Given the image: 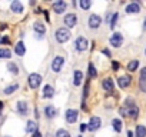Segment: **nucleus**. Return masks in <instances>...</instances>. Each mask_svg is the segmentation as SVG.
I'll use <instances>...</instances> for the list:
<instances>
[{
  "instance_id": "obj_1",
  "label": "nucleus",
  "mask_w": 146,
  "mask_h": 137,
  "mask_svg": "<svg viewBox=\"0 0 146 137\" xmlns=\"http://www.w3.org/2000/svg\"><path fill=\"white\" fill-rule=\"evenodd\" d=\"M69 39H70V32H69V29L60 27V29L56 30V40H57L59 43H66Z\"/></svg>"
},
{
  "instance_id": "obj_2",
  "label": "nucleus",
  "mask_w": 146,
  "mask_h": 137,
  "mask_svg": "<svg viewBox=\"0 0 146 137\" xmlns=\"http://www.w3.org/2000/svg\"><path fill=\"white\" fill-rule=\"evenodd\" d=\"M27 82H29V86H30V89H37L39 86H40V83H42V76L40 74H37V73H32V74H29V79H27Z\"/></svg>"
},
{
  "instance_id": "obj_3",
  "label": "nucleus",
  "mask_w": 146,
  "mask_h": 137,
  "mask_svg": "<svg viewBox=\"0 0 146 137\" xmlns=\"http://www.w3.org/2000/svg\"><path fill=\"white\" fill-rule=\"evenodd\" d=\"M64 64V57L63 56H56L53 60H52V70L54 73H59L62 70V67Z\"/></svg>"
},
{
  "instance_id": "obj_4",
  "label": "nucleus",
  "mask_w": 146,
  "mask_h": 137,
  "mask_svg": "<svg viewBox=\"0 0 146 137\" xmlns=\"http://www.w3.org/2000/svg\"><path fill=\"white\" fill-rule=\"evenodd\" d=\"M63 22H64L66 27L72 29V27H75V26H76V23H78V16H76L75 13H67V14L64 16Z\"/></svg>"
},
{
  "instance_id": "obj_5",
  "label": "nucleus",
  "mask_w": 146,
  "mask_h": 137,
  "mask_svg": "<svg viewBox=\"0 0 146 137\" xmlns=\"http://www.w3.org/2000/svg\"><path fill=\"white\" fill-rule=\"evenodd\" d=\"M100 126H102V120H100V117L93 116V117H90V120H89L88 130H89V131H96Z\"/></svg>"
},
{
  "instance_id": "obj_6",
  "label": "nucleus",
  "mask_w": 146,
  "mask_h": 137,
  "mask_svg": "<svg viewBox=\"0 0 146 137\" xmlns=\"http://www.w3.org/2000/svg\"><path fill=\"white\" fill-rule=\"evenodd\" d=\"M88 24L92 29H98L102 24V17L99 14H90L89 16V20H88Z\"/></svg>"
},
{
  "instance_id": "obj_7",
  "label": "nucleus",
  "mask_w": 146,
  "mask_h": 137,
  "mask_svg": "<svg viewBox=\"0 0 146 137\" xmlns=\"http://www.w3.org/2000/svg\"><path fill=\"white\" fill-rule=\"evenodd\" d=\"M109 41H110V44H112L113 47H116V49H117V47H120V46L123 44V36H122L119 32H116V33H113V34H112V37H110V40H109Z\"/></svg>"
},
{
  "instance_id": "obj_8",
  "label": "nucleus",
  "mask_w": 146,
  "mask_h": 137,
  "mask_svg": "<svg viewBox=\"0 0 146 137\" xmlns=\"http://www.w3.org/2000/svg\"><path fill=\"white\" fill-rule=\"evenodd\" d=\"M88 46H89V41H88L85 37H78V39L75 40V47H76V50H79V51H85V50L88 49Z\"/></svg>"
},
{
  "instance_id": "obj_9",
  "label": "nucleus",
  "mask_w": 146,
  "mask_h": 137,
  "mask_svg": "<svg viewBox=\"0 0 146 137\" xmlns=\"http://www.w3.org/2000/svg\"><path fill=\"white\" fill-rule=\"evenodd\" d=\"M130 83H132V77H130L129 74L120 76V77L117 79V84H119V87H122V89H126L127 86H130Z\"/></svg>"
},
{
  "instance_id": "obj_10",
  "label": "nucleus",
  "mask_w": 146,
  "mask_h": 137,
  "mask_svg": "<svg viewBox=\"0 0 146 137\" xmlns=\"http://www.w3.org/2000/svg\"><path fill=\"white\" fill-rule=\"evenodd\" d=\"M78 110H73V109H69V110H66V121L67 123H75L76 120H78Z\"/></svg>"
},
{
  "instance_id": "obj_11",
  "label": "nucleus",
  "mask_w": 146,
  "mask_h": 137,
  "mask_svg": "<svg viewBox=\"0 0 146 137\" xmlns=\"http://www.w3.org/2000/svg\"><path fill=\"white\" fill-rule=\"evenodd\" d=\"M66 7H67V5L63 2V0H57V2L53 3V10H54L57 14H62L63 12H66Z\"/></svg>"
},
{
  "instance_id": "obj_12",
  "label": "nucleus",
  "mask_w": 146,
  "mask_h": 137,
  "mask_svg": "<svg viewBox=\"0 0 146 137\" xmlns=\"http://www.w3.org/2000/svg\"><path fill=\"white\" fill-rule=\"evenodd\" d=\"M33 30L37 33V34H44L46 33V27H44V24L42 23V22H35L33 23Z\"/></svg>"
},
{
  "instance_id": "obj_13",
  "label": "nucleus",
  "mask_w": 146,
  "mask_h": 137,
  "mask_svg": "<svg viewBox=\"0 0 146 137\" xmlns=\"http://www.w3.org/2000/svg\"><path fill=\"white\" fill-rule=\"evenodd\" d=\"M16 109H17V113L20 116H26L27 114V103L26 101H17Z\"/></svg>"
},
{
  "instance_id": "obj_14",
  "label": "nucleus",
  "mask_w": 146,
  "mask_h": 137,
  "mask_svg": "<svg viewBox=\"0 0 146 137\" xmlns=\"http://www.w3.org/2000/svg\"><path fill=\"white\" fill-rule=\"evenodd\" d=\"M102 87L106 90V92H113V87H115V83H113V80L112 79H105L103 82H102Z\"/></svg>"
},
{
  "instance_id": "obj_15",
  "label": "nucleus",
  "mask_w": 146,
  "mask_h": 137,
  "mask_svg": "<svg viewBox=\"0 0 146 137\" xmlns=\"http://www.w3.org/2000/svg\"><path fill=\"white\" fill-rule=\"evenodd\" d=\"M54 96V89L52 86H44L43 87V99H52Z\"/></svg>"
},
{
  "instance_id": "obj_16",
  "label": "nucleus",
  "mask_w": 146,
  "mask_h": 137,
  "mask_svg": "<svg viewBox=\"0 0 146 137\" xmlns=\"http://www.w3.org/2000/svg\"><path fill=\"white\" fill-rule=\"evenodd\" d=\"M82 79H83V74L80 70H75L73 73V84L75 86H80L82 84Z\"/></svg>"
},
{
  "instance_id": "obj_17",
  "label": "nucleus",
  "mask_w": 146,
  "mask_h": 137,
  "mask_svg": "<svg viewBox=\"0 0 146 137\" xmlns=\"http://www.w3.org/2000/svg\"><path fill=\"white\" fill-rule=\"evenodd\" d=\"M140 12V6H139V3H130V5H127L126 6V13H139Z\"/></svg>"
},
{
  "instance_id": "obj_18",
  "label": "nucleus",
  "mask_w": 146,
  "mask_h": 137,
  "mask_svg": "<svg viewBox=\"0 0 146 137\" xmlns=\"http://www.w3.org/2000/svg\"><path fill=\"white\" fill-rule=\"evenodd\" d=\"M15 53L17 54V56H25V53H26V47H25V43L23 41H19L16 46H15Z\"/></svg>"
},
{
  "instance_id": "obj_19",
  "label": "nucleus",
  "mask_w": 146,
  "mask_h": 137,
  "mask_svg": "<svg viewBox=\"0 0 146 137\" xmlns=\"http://www.w3.org/2000/svg\"><path fill=\"white\" fill-rule=\"evenodd\" d=\"M10 9L15 13H22L23 12V5L19 2V0H15V2H12V5H10Z\"/></svg>"
},
{
  "instance_id": "obj_20",
  "label": "nucleus",
  "mask_w": 146,
  "mask_h": 137,
  "mask_svg": "<svg viewBox=\"0 0 146 137\" xmlns=\"http://www.w3.org/2000/svg\"><path fill=\"white\" fill-rule=\"evenodd\" d=\"M56 113H57V110H56L53 106H47V107L44 109V114H46L47 119H53V117L56 116Z\"/></svg>"
},
{
  "instance_id": "obj_21",
  "label": "nucleus",
  "mask_w": 146,
  "mask_h": 137,
  "mask_svg": "<svg viewBox=\"0 0 146 137\" xmlns=\"http://www.w3.org/2000/svg\"><path fill=\"white\" fill-rule=\"evenodd\" d=\"M26 131L27 133H36L37 131V124H36V121H32V120H29L27 121V126H26Z\"/></svg>"
},
{
  "instance_id": "obj_22",
  "label": "nucleus",
  "mask_w": 146,
  "mask_h": 137,
  "mask_svg": "<svg viewBox=\"0 0 146 137\" xmlns=\"http://www.w3.org/2000/svg\"><path fill=\"white\" fill-rule=\"evenodd\" d=\"M19 89V84L17 83H15V84H10V86H7L5 90H3V93L6 94V96H9V94H12V93H15L16 90Z\"/></svg>"
},
{
  "instance_id": "obj_23",
  "label": "nucleus",
  "mask_w": 146,
  "mask_h": 137,
  "mask_svg": "<svg viewBox=\"0 0 146 137\" xmlns=\"http://www.w3.org/2000/svg\"><path fill=\"white\" fill-rule=\"evenodd\" d=\"M136 137H146V127L139 124L136 126Z\"/></svg>"
},
{
  "instance_id": "obj_24",
  "label": "nucleus",
  "mask_w": 146,
  "mask_h": 137,
  "mask_svg": "<svg viewBox=\"0 0 146 137\" xmlns=\"http://www.w3.org/2000/svg\"><path fill=\"white\" fill-rule=\"evenodd\" d=\"M10 57H12V51L9 49H6V47L0 49V59H10Z\"/></svg>"
},
{
  "instance_id": "obj_25",
  "label": "nucleus",
  "mask_w": 146,
  "mask_h": 137,
  "mask_svg": "<svg viewBox=\"0 0 146 137\" xmlns=\"http://www.w3.org/2000/svg\"><path fill=\"white\" fill-rule=\"evenodd\" d=\"M137 67H139V61H137V60H132V61H129V64H127V70H129V72H136Z\"/></svg>"
},
{
  "instance_id": "obj_26",
  "label": "nucleus",
  "mask_w": 146,
  "mask_h": 137,
  "mask_svg": "<svg viewBox=\"0 0 146 137\" xmlns=\"http://www.w3.org/2000/svg\"><path fill=\"white\" fill-rule=\"evenodd\" d=\"M88 74H89V77H92V79H95V77L98 76V72H96V68H95L93 63H89V68H88Z\"/></svg>"
},
{
  "instance_id": "obj_27",
  "label": "nucleus",
  "mask_w": 146,
  "mask_h": 137,
  "mask_svg": "<svg viewBox=\"0 0 146 137\" xmlns=\"http://www.w3.org/2000/svg\"><path fill=\"white\" fill-rule=\"evenodd\" d=\"M112 126H113V128H115V131H122V121L119 120V119H113L112 120Z\"/></svg>"
},
{
  "instance_id": "obj_28",
  "label": "nucleus",
  "mask_w": 146,
  "mask_h": 137,
  "mask_svg": "<svg viewBox=\"0 0 146 137\" xmlns=\"http://www.w3.org/2000/svg\"><path fill=\"white\" fill-rule=\"evenodd\" d=\"M7 68H9V72H10L12 74H17V73H19L17 64H16V63H13V61H10V63L7 64Z\"/></svg>"
},
{
  "instance_id": "obj_29",
  "label": "nucleus",
  "mask_w": 146,
  "mask_h": 137,
  "mask_svg": "<svg viewBox=\"0 0 146 137\" xmlns=\"http://www.w3.org/2000/svg\"><path fill=\"white\" fill-rule=\"evenodd\" d=\"M79 5H80V7H82L83 10H89L90 6H92V2H90V0H80Z\"/></svg>"
},
{
  "instance_id": "obj_30",
  "label": "nucleus",
  "mask_w": 146,
  "mask_h": 137,
  "mask_svg": "<svg viewBox=\"0 0 146 137\" xmlns=\"http://www.w3.org/2000/svg\"><path fill=\"white\" fill-rule=\"evenodd\" d=\"M56 137H70V133L63 130V128H60V130L56 131Z\"/></svg>"
},
{
  "instance_id": "obj_31",
  "label": "nucleus",
  "mask_w": 146,
  "mask_h": 137,
  "mask_svg": "<svg viewBox=\"0 0 146 137\" xmlns=\"http://www.w3.org/2000/svg\"><path fill=\"white\" fill-rule=\"evenodd\" d=\"M117 13H113V17H112V20H110V23H109V26H110V29H113L115 26H116V20H117Z\"/></svg>"
},
{
  "instance_id": "obj_32",
  "label": "nucleus",
  "mask_w": 146,
  "mask_h": 137,
  "mask_svg": "<svg viewBox=\"0 0 146 137\" xmlns=\"http://www.w3.org/2000/svg\"><path fill=\"white\" fill-rule=\"evenodd\" d=\"M89 82H86V84H85V90H83V99H86L88 97V94H89Z\"/></svg>"
},
{
  "instance_id": "obj_33",
  "label": "nucleus",
  "mask_w": 146,
  "mask_h": 137,
  "mask_svg": "<svg viewBox=\"0 0 146 137\" xmlns=\"http://www.w3.org/2000/svg\"><path fill=\"white\" fill-rule=\"evenodd\" d=\"M140 80H142V83L146 82V67L142 68V72H140Z\"/></svg>"
},
{
  "instance_id": "obj_34",
  "label": "nucleus",
  "mask_w": 146,
  "mask_h": 137,
  "mask_svg": "<svg viewBox=\"0 0 146 137\" xmlns=\"http://www.w3.org/2000/svg\"><path fill=\"white\" fill-rule=\"evenodd\" d=\"M0 43H2V44H9V43H10V39H9L7 36H5V37L0 39Z\"/></svg>"
},
{
  "instance_id": "obj_35",
  "label": "nucleus",
  "mask_w": 146,
  "mask_h": 137,
  "mask_svg": "<svg viewBox=\"0 0 146 137\" xmlns=\"http://www.w3.org/2000/svg\"><path fill=\"white\" fill-rule=\"evenodd\" d=\"M112 64H113V70L117 72V70H119V63H117V61H113Z\"/></svg>"
},
{
  "instance_id": "obj_36",
  "label": "nucleus",
  "mask_w": 146,
  "mask_h": 137,
  "mask_svg": "<svg viewBox=\"0 0 146 137\" xmlns=\"http://www.w3.org/2000/svg\"><path fill=\"white\" fill-rule=\"evenodd\" d=\"M102 51H103V53H105V54H106V56H108V57H112V54H110V51H109V50H108V49H103V50H102Z\"/></svg>"
},
{
  "instance_id": "obj_37",
  "label": "nucleus",
  "mask_w": 146,
  "mask_h": 137,
  "mask_svg": "<svg viewBox=\"0 0 146 137\" xmlns=\"http://www.w3.org/2000/svg\"><path fill=\"white\" fill-rule=\"evenodd\" d=\"M86 128H88V124H80V130L82 131H85Z\"/></svg>"
},
{
  "instance_id": "obj_38",
  "label": "nucleus",
  "mask_w": 146,
  "mask_h": 137,
  "mask_svg": "<svg viewBox=\"0 0 146 137\" xmlns=\"http://www.w3.org/2000/svg\"><path fill=\"white\" fill-rule=\"evenodd\" d=\"M33 137H42V134L39 131H36V133H33Z\"/></svg>"
},
{
  "instance_id": "obj_39",
  "label": "nucleus",
  "mask_w": 146,
  "mask_h": 137,
  "mask_svg": "<svg viewBox=\"0 0 146 137\" xmlns=\"http://www.w3.org/2000/svg\"><path fill=\"white\" fill-rule=\"evenodd\" d=\"M5 29H7V24H0V30H5Z\"/></svg>"
},
{
  "instance_id": "obj_40",
  "label": "nucleus",
  "mask_w": 146,
  "mask_h": 137,
  "mask_svg": "<svg viewBox=\"0 0 146 137\" xmlns=\"http://www.w3.org/2000/svg\"><path fill=\"white\" fill-rule=\"evenodd\" d=\"M127 137H133V133L132 131H127Z\"/></svg>"
},
{
  "instance_id": "obj_41",
  "label": "nucleus",
  "mask_w": 146,
  "mask_h": 137,
  "mask_svg": "<svg viewBox=\"0 0 146 137\" xmlns=\"http://www.w3.org/2000/svg\"><path fill=\"white\" fill-rule=\"evenodd\" d=\"M2 109H3V101H0V113H2Z\"/></svg>"
},
{
  "instance_id": "obj_42",
  "label": "nucleus",
  "mask_w": 146,
  "mask_h": 137,
  "mask_svg": "<svg viewBox=\"0 0 146 137\" xmlns=\"http://www.w3.org/2000/svg\"><path fill=\"white\" fill-rule=\"evenodd\" d=\"M143 30H146V19H145V23H143Z\"/></svg>"
},
{
  "instance_id": "obj_43",
  "label": "nucleus",
  "mask_w": 146,
  "mask_h": 137,
  "mask_svg": "<svg viewBox=\"0 0 146 137\" xmlns=\"http://www.w3.org/2000/svg\"><path fill=\"white\" fill-rule=\"evenodd\" d=\"M145 54H146V49H145Z\"/></svg>"
},
{
  "instance_id": "obj_44",
  "label": "nucleus",
  "mask_w": 146,
  "mask_h": 137,
  "mask_svg": "<svg viewBox=\"0 0 146 137\" xmlns=\"http://www.w3.org/2000/svg\"><path fill=\"white\" fill-rule=\"evenodd\" d=\"M79 137H80V136H79Z\"/></svg>"
}]
</instances>
